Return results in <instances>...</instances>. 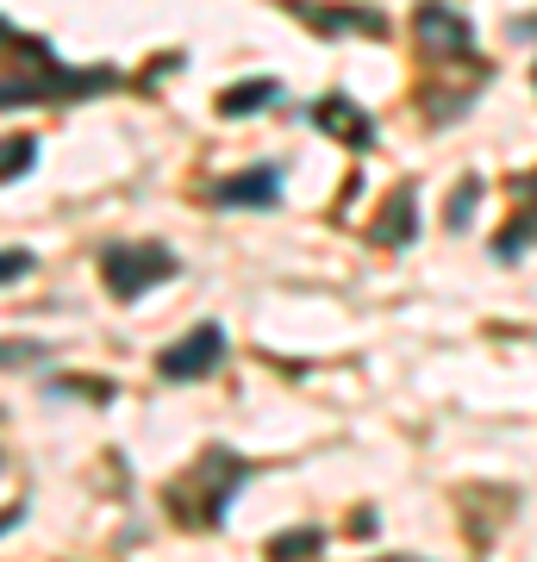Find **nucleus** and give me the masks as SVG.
<instances>
[{"instance_id":"nucleus-1","label":"nucleus","mask_w":537,"mask_h":562,"mask_svg":"<svg viewBox=\"0 0 537 562\" xmlns=\"http://www.w3.org/2000/svg\"><path fill=\"white\" fill-rule=\"evenodd\" d=\"M244 482H250V462L238 450H225V443H206L176 482H169V494H163L169 501V519L181 531H220L232 501L244 494Z\"/></svg>"},{"instance_id":"nucleus-2","label":"nucleus","mask_w":537,"mask_h":562,"mask_svg":"<svg viewBox=\"0 0 537 562\" xmlns=\"http://www.w3.org/2000/svg\"><path fill=\"white\" fill-rule=\"evenodd\" d=\"M107 88H120L113 69H63L57 50L44 44L38 50V76L25 69V76H0V113H13V106H69V101H94Z\"/></svg>"},{"instance_id":"nucleus-3","label":"nucleus","mask_w":537,"mask_h":562,"mask_svg":"<svg viewBox=\"0 0 537 562\" xmlns=\"http://www.w3.org/2000/svg\"><path fill=\"white\" fill-rule=\"evenodd\" d=\"M176 276H181V257L157 238L107 244V250H100V281H107L113 301H144L150 288H163V281H176Z\"/></svg>"},{"instance_id":"nucleus-4","label":"nucleus","mask_w":537,"mask_h":562,"mask_svg":"<svg viewBox=\"0 0 537 562\" xmlns=\"http://www.w3.org/2000/svg\"><path fill=\"white\" fill-rule=\"evenodd\" d=\"M413 32H418V44H425V57L462 63V69H476V76H494V63H481V50H476V25L462 20L450 0H418Z\"/></svg>"},{"instance_id":"nucleus-5","label":"nucleus","mask_w":537,"mask_h":562,"mask_svg":"<svg viewBox=\"0 0 537 562\" xmlns=\"http://www.w3.org/2000/svg\"><path fill=\"white\" fill-rule=\"evenodd\" d=\"M225 357H232V338H225V325L206 319V325H194L188 338H176L169 350H163L157 375H163V382H206Z\"/></svg>"},{"instance_id":"nucleus-6","label":"nucleus","mask_w":537,"mask_h":562,"mask_svg":"<svg viewBox=\"0 0 537 562\" xmlns=\"http://www.w3.org/2000/svg\"><path fill=\"white\" fill-rule=\"evenodd\" d=\"M300 25H313L318 38H388L394 25L381 7H318V0H281Z\"/></svg>"},{"instance_id":"nucleus-7","label":"nucleus","mask_w":537,"mask_h":562,"mask_svg":"<svg viewBox=\"0 0 537 562\" xmlns=\"http://www.w3.org/2000/svg\"><path fill=\"white\" fill-rule=\"evenodd\" d=\"M306 120H313L325 138L350 144V150H369V144H376V120H369L350 94H325V101H313L306 106Z\"/></svg>"},{"instance_id":"nucleus-8","label":"nucleus","mask_w":537,"mask_h":562,"mask_svg":"<svg viewBox=\"0 0 537 562\" xmlns=\"http://www.w3.org/2000/svg\"><path fill=\"white\" fill-rule=\"evenodd\" d=\"M213 206H281V169L262 162V169H244V176H225L213 188Z\"/></svg>"},{"instance_id":"nucleus-9","label":"nucleus","mask_w":537,"mask_h":562,"mask_svg":"<svg viewBox=\"0 0 537 562\" xmlns=\"http://www.w3.org/2000/svg\"><path fill=\"white\" fill-rule=\"evenodd\" d=\"M413 238H418V194L413 188H394V201L381 206V220H376V244L406 250Z\"/></svg>"},{"instance_id":"nucleus-10","label":"nucleus","mask_w":537,"mask_h":562,"mask_svg":"<svg viewBox=\"0 0 537 562\" xmlns=\"http://www.w3.org/2000/svg\"><path fill=\"white\" fill-rule=\"evenodd\" d=\"M262 106H281V81L276 76H250V81H232L220 94V113L225 120H250Z\"/></svg>"},{"instance_id":"nucleus-11","label":"nucleus","mask_w":537,"mask_h":562,"mask_svg":"<svg viewBox=\"0 0 537 562\" xmlns=\"http://www.w3.org/2000/svg\"><path fill=\"white\" fill-rule=\"evenodd\" d=\"M525 244H537V176H525V201H518L513 225L494 238V257L500 262H518V257H525Z\"/></svg>"},{"instance_id":"nucleus-12","label":"nucleus","mask_w":537,"mask_h":562,"mask_svg":"<svg viewBox=\"0 0 537 562\" xmlns=\"http://www.w3.org/2000/svg\"><path fill=\"white\" fill-rule=\"evenodd\" d=\"M32 162H38V138H32V132H13V138H0V181L32 176Z\"/></svg>"},{"instance_id":"nucleus-13","label":"nucleus","mask_w":537,"mask_h":562,"mask_svg":"<svg viewBox=\"0 0 537 562\" xmlns=\"http://www.w3.org/2000/svg\"><path fill=\"white\" fill-rule=\"evenodd\" d=\"M325 550V531L318 525H294V531H276L269 538V557H318Z\"/></svg>"},{"instance_id":"nucleus-14","label":"nucleus","mask_w":537,"mask_h":562,"mask_svg":"<svg viewBox=\"0 0 537 562\" xmlns=\"http://www.w3.org/2000/svg\"><path fill=\"white\" fill-rule=\"evenodd\" d=\"M476 201H481V176H462L457 194H450V213H444V225H450V232H469V220H476Z\"/></svg>"},{"instance_id":"nucleus-15","label":"nucleus","mask_w":537,"mask_h":562,"mask_svg":"<svg viewBox=\"0 0 537 562\" xmlns=\"http://www.w3.org/2000/svg\"><path fill=\"white\" fill-rule=\"evenodd\" d=\"M51 357V344H25V338H0V369H25V362Z\"/></svg>"},{"instance_id":"nucleus-16","label":"nucleus","mask_w":537,"mask_h":562,"mask_svg":"<svg viewBox=\"0 0 537 562\" xmlns=\"http://www.w3.org/2000/svg\"><path fill=\"white\" fill-rule=\"evenodd\" d=\"M38 269V257L32 250H0V288H13V281H25Z\"/></svg>"},{"instance_id":"nucleus-17","label":"nucleus","mask_w":537,"mask_h":562,"mask_svg":"<svg viewBox=\"0 0 537 562\" xmlns=\"http://www.w3.org/2000/svg\"><path fill=\"white\" fill-rule=\"evenodd\" d=\"M51 394H88V401H113V382H57Z\"/></svg>"},{"instance_id":"nucleus-18","label":"nucleus","mask_w":537,"mask_h":562,"mask_svg":"<svg viewBox=\"0 0 537 562\" xmlns=\"http://www.w3.org/2000/svg\"><path fill=\"white\" fill-rule=\"evenodd\" d=\"M513 38H537V13H525V20H513Z\"/></svg>"},{"instance_id":"nucleus-19","label":"nucleus","mask_w":537,"mask_h":562,"mask_svg":"<svg viewBox=\"0 0 537 562\" xmlns=\"http://www.w3.org/2000/svg\"><path fill=\"white\" fill-rule=\"evenodd\" d=\"M20 519H25V506H7V513H0V531H13Z\"/></svg>"},{"instance_id":"nucleus-20","label":"nucleus","mask_w":537,"mask_h":562,"mask_svg":"<svg viewBox=\"0 0 537 562\" xmlns=\"http://www.w3.org/2000/svg\"><path fill=\"white\" fill-rule=\"evenodd\" d=\"M7 44H20V32H13V25L0 20V50H7Z\"/></svg>"},{"instance_id":"nucleus-21","label":"nucleus","mask_w":537,"mask_h":562,"mask_svg":"<svg viewBox=\"0 0 537 562\" xmlns=\"http://www.w3.org/2000/svg\"><path fill=\"white\" fill-rule=\"evenodd\" d=\"M532 88H537V63H532Z\"/></svg>"}]
</instances>
